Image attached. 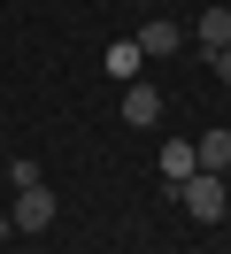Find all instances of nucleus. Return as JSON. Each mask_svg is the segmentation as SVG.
Returning <instances> with one entry per match:
<instances>
[{"mask_svg": "<svg viewBox=\"0 0 231 254\" xmlns=\"http://www.w3.org/2000/svg\"><path fill=\"white\" fill-rule=\"evenodd\" d=\"M208 62H216V77H224V85H231V47H224V54H208Z\"/></svg>", "mask_w": 231, "mask_h": 254, "instance_id": "obj_10", "label": "nucleus"}, {"mask_svg": "<svg viewBox=\"0 0 231 254\" xmlns=\"http://www.w3.org/2000/svg\"><path fill=\"white\" fill-rule=\"evenodd\" d=\"M8 185H15V192H23V185H39V162H31V154H15V162H8Z\"/></svg>", "mask_w": 231, "mask_h": 254, "instance_id": "obj_9", "label": "nucleus"}, {"mask_svg": "<svg viewBox=\"0 0 231 254\" xmlns=\"http://www.w3.org/2000/svg\"><path fill=\"white\" fill-rule=\"evenodd\" d=\"M8 223H15V231H46V223H54V192H46V185H23Z\"/></svg>", "mask_w": 231, "mask_h": 254, "instance_id": "obj_2", "label": "nucleus"}, {"mask_svg": "<svg viewBox=\"0 0 231 254\" xmlns=\"http://www.w3.org/2000/svg\"><path fill=\"white\" fill-rule=\"evenodd\" d=\"M177 47H185V31H177V23H162V16L139 31V54H147V62H162V54H177Z\"/></svg>", "mask_w": 231, "mask_h": 254, "instance_id": "obj_5", "label": "nucleus"}, {"mask_svg": "<svg viewBox=\"0 0 231 254\" xmlns=\"http://www.w3.org/2000/svg\"><path fill=\"white\" fill-rule=\"evenodd\" d=\"M169 192L185 200V216H193V223H224V208H231V192H224V177H216V170H193V177H177Z\"/></svg>", "mask_w": 231, "mask_h": 254, "instance_id": "obj_1", "label": "nucleus"}, {"mask_svg": "<svg viewBox=\"0 0 231 254\" xmlns=\"http://www.w3.org/2000/svg\"><path fill=\"white\" fill-rule=\"evenodd\" d=\"M193 154H200V170H216V177H224V162H231V131H200V139H193Z\"/></svg>", "mask_w": 231, "mask_h": 254, "instance_id": "obj_7", "label": "nucleus"}, {"mask_svg": "<svg viewBox=\"0 0 231 254\" xmlns=\"http://www.w3.org/2000/svg\"><path fill=\"white\" fill-rule=\"evenodd\" d=\"M100 69H108V77H116V85H131L139 69H147V54H139V39H116V47L100 54Z\"/></svg>", "mask_w": 231, "mask_h": 254, "instance_id": "obj_4", "label": "nucleus"}, {"mask_svg": "<svg viewBox=\"0 0 231 254\" xmlns=\"http://www.w3.org/2000/svg\"><path fill=\"white\" fill-rule=\"evenodd\" d=\"M123 124H131V131H147V124H162V93H154V85H123Z\"/></svg>", "mask_w": 231, "mask_h": 254, "instance_id": "obj_3", "label": "nucleus"}, {"mask_svg": "<svg viewBox=\"0 0 231 254\" xmlns=\"http://www.w3.org/2000/svg\"><path fill=\"white\" fill-rule=\"evenodd\" d=\"M193 170H200V154H193L185 139H169V146H162V177L177 185V177H193Z\"/></svg>", "mask_w": 231, "mask_h": 254, "instance_id": "obj_8", "label": "nucleus"}, {"mask_svg": "<svg viewBox=\"0 0 231 254\" xmlns=\"http://www.w3.org/2000/svg\"><path fill=\"white\" fill-rule=\"evenodd\" d=\"M224 47H231V8L216 0L208 16H200V54H224Z\"/></svg>", "mask_w": 231, "mask_h": 254, "instance_id": "obj_6", "label": "nucleus"}]
</instances>
